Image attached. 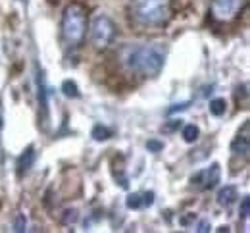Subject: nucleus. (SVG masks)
<instances>
[{"instance_id": "nucleus-14", "label": "nucleus", "mask_w": 250, "mask_h": 233, "mask_svg": "<svg viewBox=\"0 0 250 233\" xmlns=\"http://www.w3.org/2000/svg\"><path fill=\"white\" fill-rule=\"evenodd\" d=\"M62 91L65 97H71V99H77L79 97V91H77V85L73 81H63Z\"/></svg>"}, {"instance_id": "nucleus-4", "label": "nucleus", "mask_w": 250, "mask_h": 233, "mask_svg": "<svg viewBox=\"0 0 250 233\" xmlns=\"http://www.w3.org/2000/svg\"><path fill=\"white\" fill-rule=\"evenodd\" d=\"M114 37H116V23L104 14L96 16L91 25V44L96 50H104L110 46Z\"/></svg>"}, {"instance_id": "nucleus-1", "label": "nucleus", "mask_w": 250, "mask_h": 233, "mask_svg": "<svg viewBox=\"0 0 250 233\" xmlns=\"http://www.w3.org/2000/svg\"><path fill=\"white\" fill-rule=\"evenodd\" d=\"M129 14L139 25L162 27L171 18V0H131Z\"/></svg>"}, {"instance_id": "nucleus-18", "label": "nucleus", "mask_w": 250, "mask_h": 233, "mask_svg": "<svg viewBox=\"0 0 250 233\" xmlns=\"http://www.w3.org/2000/svg\"><path fill=\"white\" fill-rule=\"evenodd\" d=\"M185 108H188V102H183V104H175V108H171V110H169V114H175L177 110H185Z\"/></svg>"}, {"instance_id": "nucleus-9", "label": "nucleus", "mask_w": 250, "mask_h": 233, "mask_svg": "<svg viewBox=\"0 0 250 233\" xmlns=\"http://www.w3.org/2000/svg\"><path fill=\"white\" fill-rule=\"evenodd\" d=\"M35 158H37L35 147H27V150H23V154L18 158V164H16V168H18V175H20V177L31 169L33 164H35Z\"/></svg>"}, {"instance_id": "nucleus-8", "label": "nucleus", "mask_w": 250, "mask_h": 233, "mask_svg": "<svg viewBox=\"0 0 250 233\" xmlns=\"http://www.w3.org/2000/svg\"><path fill=\"white\" fill-rule=\"evenodd\" d=\"M154 204V193L146 191V193H133L127 197V206L129 208H146Z\"/></svg>"}, {"instance_id": "nucleus-13", "label": "nucleus", "mask_w": 250, "mask_h": 233, "mask_svg": "<svg viewBox=\"0 0 250 233\" xmlns=\"http://www.w3.org/2000/svg\"><path fill=\"white\" fill-rule=\"evenodd\" d=\"M93 137L96 139V141H106V139H110V137H112V131H110L106 126H94Z\"/></svg>"}, {"instance_id": "nucleus-10", "label": "nucleus", "mask_w": 250, "mask_h": 233, "mask_svg": "<svg viewBox=\"0 0 250 233\" xmlns=\"http://www.w3.org/2000/svg\"><path fill=\"white\" fill-rule=\"evenodd\" d=\"M239 199L237 195V189L233 185H225L223 189H219L218 193V204L223 206V208H229L231 204H235V200Z\"/></svg>"}, {"instance_id": "nucleus-2", "label": "nucleus", "mask_w": 250, "mask_h": 233, "mask_svg": "<svg viewBox=\"0 0 250 233\" xmlns=\"http://www.w3.org/2000/svg\"><path fill=\"white\" fill-rule=\"evenodd\" d=\"M125 64L133 73H139L143 77H156L164 67V52L152 44L135 46L125 56Z\"/></svg>"}, {"instance_id": "nucleus-11", "label": "nucleus", "mask_w": 250, "mask_h": 233, "mask_svg": "<svg viewBox=\"0 0 250 233\" xmlns=\"http://www.w3.org/2000/svg\"><path fill=\"white\" fill-rule=\"evenodd\" d=\"M183 141L185 143H194V141H198V137H200V129L194 126V124H187L185 127H183Z\"/></svg>"}, {"instance_id": "nucleus-12", "label": "nucleus", "mask_w": 250, "mask_h": 233, "mask_svg": "<svg viewBox=\"0 0 250 233\" xmlns=\"http://www.w3.org/2000/svg\"><path fill=\"white\" fill-rule=\"evenodd\" d=\"M225 110H227V102H225V99H214L212 102H210V114H212V116L219 118V116L225 114Z\"/></svg>"}, {"instance_id": "nucleus-16", "label": "nucleus", "mask_w": 250, "mask_h": 233, "mask_svg": "<svg viewBox=\"0 0 250 233\" xmlns=\"http://www.w3.org/2000/svg\"><path fill=\"white\" fill-rule=\"evenodd\" d=\"M249 214H250V199L249 197H245L243 199V202H241V218H249Z\"/></svg>"}, {"instance_id": "nucleus-5", "label": "nucleus", "mask_w": 250, "mask_h": 233, "mask_svg": "<svg viewBox=\"0 0 250 233\" xmlns=\"http://www.w3.org/2000/svg\"><path fill=\"white\" fill-rule=\"evenodd\" d=\"M245 0H214L212 2V18L218 21H231L241 12Z\"/></svg>"}, {"instance_id": "nucleus-15", "label": "nucleus", "mask_w": 250, "mask_h": 233, "mask_svg": "<svg viewBox=\"0 0 250 233\" xmlns=\"http://www.w3.org/2000/svg\"><path fill=\"white\" fill-rule=\"evenodd\" d=\"M27 230V220L25 216H18L14 222V232H25Z\"/></svg>"}, {"instance_id": "nucleus-17", "label": "nucleus", "mask_w": 250, "mask_h": 233, "mask_svg": "<svg viewBox=\"0 0 250 233\" xmlns=\"http://www.w3.org/2000/svg\"><path fill=\"white\" fill-rule=\"evenodd\" d=\"M146 148L152 150V152H160L164 148V143H160V141H148L146 143Z\"/></svg>"}, {"instance_id": "nucleus-3", "label": "nucleus", "mask_w": 250, "mask_h": 233, "mask_svg": "<svg viewBox=\"0 0 250 233\" xmlns=\"http://www.w3.org/2000/svg\"><path fill=\"white\" fill-rule=\"evenodd\" d=\"M87 35V12L81 4L65 6L62 16V39L71 48L79 46Z\"/></svg>"}, {"instance_id": "nucleus-20", "label": "nucleus", "mask_w": 250, "mask_h": 233, "mask_svg": "<svg viewBox=\"0 0 250 233\" xmlns=\"http://www.w3.org/2000/svg\"><path fill=\"white\" fill-rule=\"evenodd\" d=\"M0 129H2V118H0Z\"/></svg>"}, {"instance_id": "nucleus-7", "label": "nucleus", "mask_w": 250, "mask_h": 233, "mask_svg": "<svg viewBox=\"0 0 250 233\" xmlns=\"http://www.w3.org/2000/svg\"><path fill=\"white\" fill-rule=\"evenodd\" d=\"M250 124L245 122L243 126V131H239V135L235 137L233 145H231V150L233 154L237 156H243V158H249V152H250Z\"/></svg>"}, {"instance_id": "nucleus-19", "label": "nucleus", "mask_w": 250, "mask_h": 233, "mask_svg": "<svg viewBox=\"0 0 250 233\" xmlns=\"http://www.w3.org/2000/svg\"><path fill=\"white\" fill-rule=\"evenodd\" d=\"M212 228H210V224L208 222H200L198 224V232H210Z\"/></svg>"}, {"instance_id": "nucleus-6", "label": "nucleus", "mask_w": 250, "mask_h": 233, "mask_svg": "<svg viewBox=\"0 0 250 233\" xmlns=\"http://www.w3.org/2000/svg\"><path fill=\"white\" fill-rule=\"evenodd\" d=\"M219 177H221V168H219V164H212V166L200 169L198 173H194L190 177V183H192V187L206 191V189H212L218 185Z\"/></svg>"}]
</instances>
